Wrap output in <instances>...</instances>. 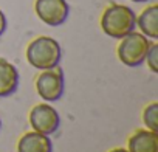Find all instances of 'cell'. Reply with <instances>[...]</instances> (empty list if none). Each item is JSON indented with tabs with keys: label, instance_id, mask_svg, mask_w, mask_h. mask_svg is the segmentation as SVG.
Listing matches in <instances>:
<instances>
[{
	"label": "cell",
	"instance_id": "cell-1",
	"mask_svg": "<svg viewBox=\"0 0 158 152\" xmlns=\"http://www.w3.org/2000/svg\"><path fill=\"white\" fill-rule=\"evenodd\" d=\"M136 16L132 8L126 5H110L101 16L102 31L113 39H123L129 33L135 31Z\"/></svg>",
	"mask_w": 158,
	"mask_h": 152
},
{
	"label": "cell",
	"instance_id": "cell-2",
	"mask_svg": "<svg viewBox=\"0 0 158 152\" xmlns=\"http://www.w3.org/2000/svg\"><path fill=\"white\" fill-rule=\"evenodd\" d=\"M62 50L56 39L50 36H39L27 47V59L37 70L56 68L60 62Z\"/></svg>",
	"mask_w": 158,
	"mask_h": 152
},
{
	"label": "cell",
	"instance_id": "cell-3",
	"mask_svg": "<svg viewBox=\"0 0 158 152\" xmlns=\"http://www.w3.org/2000/svg\"><path fill=\"white\" fill-rule=\"evenodd\" d=\"M119 45H118V57L119 61L127 65V67H138L144 62L146 54L149 51L150 47V40L149 37H146L143 33H129L127 36H124L123 39H119Z\"/></svg>",
	"mask_w": 158,
	"mask_h": 152
},
{
	"label": "cell",
	"instance_id": "cell-4",
	"mask_svg": "<svg viewBox=\"0 0 158 152\" xmlns=\"http://www.w3.org/2000/svg\"><path fill=\"white\" fill-rule=\"evenodd\" d=\"M65 89V81H64V73L60 68H50V70H42V73L36 79V90L39 96L47 101H59L64 95Z\"/></svg>",
	"mask_w": 158,
	"mask_h": 152
},
{
	"label": "cell",
	"instance_id": "cell-5",
	"mask_svg": "<svg viewBox=\"0 0 158 152\" xmlns=\"http://www.w3.org/2000/svg\"><path fill=\"white\" fill-rule=\"evenodd\" d=\"M30 124H31L33 130L50 137L51 133H54L59 129L60 116H59V112L54 107L44 103V104H37L31 109Z\"/></svg>",
	"mask_w": 158,
	"mask_h": 152
},
{
	"label": "cell",
	"instance_id": "cell-6",
	"mask_svg": "<svg viewBox=\"0 0 158 152\" xmlns=\"http://www.w3.org/2000/svg\"><path fill=\"white\" fill-rule=\"evenodd\" d=\"M34 11L45 25L59 27L68 19L70 6L67 0H36Z\"/></svg>",
	"mask_w": 158,
	"mask_h": 152
},
{
	"label": "cell",
	"instance_id": "cell-7",
	"mask_svg": "<svg viewBox=\"0 0 158 152\" xmlns=\"http://www.w3.org/2000/svg\"><path fill=\"white\" fill-rule=\"evenodd\" d=\"M20 76L17 68L6 59H0V98H8L19 89Z\"/></svg>",
	"mask_w": 158,
	"mask_h": 152
},
{
	"label": "cell",
	"instance_id": "cell-8",
	"mask_svg": "<svg viewBox=\"0 0 158 152\" xmlns=\"http://www.w3.org/2000/svg\"><path fill=\"white\" fill-rule=\"evenodd\" d=\"M17 152H53V143L48 135L31 130L23 133L19 140Z\"/></svg>",
	"mask_w": 158,
	"mask_h": 152
},
{
	"label": "cell",
	"instance_id": "cell-9",
	"mask_svg": "<svg viewBox=\"0 0 158 152\" xmlns=\"http://www.w3.org/2000/svg\"><path fill=\"white\" fill-rule=\"evenodd\" d=\"M129 152H158V132L149 129L136 130L127 143Z\"/></svg>",
	"mask_w": 158,
	"mask_h": 152
},
{
	"label": "cell",
	"instance_id": "cell-10",
	"mask_svg": "<svg viewBox=\"0 0 158 152\" xmlns=\"http://www.w3.org/2000/svg\"><path fill=\"white\" fill-rule=\"evenodd\" d=\"M136 25L146 37L158 39V5L147 6L136 19Z\"/></svg>",
	"mask_w": 158,
	"mask_h": 152
},
{
	"label": "cell",
	"instance_id": "cell-11",
	"mask_svg": "<svg viewBox=\"0 0 158 152\" xmlns=\"http://www.w3.org/2000/svg\"><path fill=\"white\" fill-rule=\"evenodd\" d=\"M143 121L146 129L158 132V103H150L143 112Z\"/></svg>",
	"mask_w": 158,
	"mask_h": 152
},
{
	"label": "cell",
	"instance_id": "cell-12",
	"mask_svg": "<svg viewBox=\"0 0 158 152\" xmlns=\"http://www.w3.org/2000/svg\"><path fill=\"white\" fill-rule=\"evenodd\" d=\"M144 61L147 62V67L152 73H158V44H150Z\"/></svg>",
	"mask_w": 158,
	"mask_h": 152
},
{
	"label": "cell",
	"instance_id": "cell-13",
	"mask_svg": "<svg viewBox=\"0 0 158 152\" xmlns=\"http://www.w3.org/2000/svg\"><path fill=\"white\" fill-rule=\"evenodd\" d=\"M6 27H8V20H6V16L5 13L0 10V37H2L6 31Z\"/></svg>",
	"mask_w": 158,
	"mask_h": 152
},
{
	"label": "cell",
	"instance_id": "cell-14",
	"mask_svg": "<svg viewBox=\"0 0 158 152\" xmlns=\"http://www.w3.org/2000/svg\"><path fill=\"white\" fill-rule=\"evenodd\" d=\"M110 152H129L127 149H123V147H116V149H112Z\"/></svg>",
	"mask_w": 158,
	"mask_h": 152
},
{
	"label": "cell",
	"instance_id": "cell-15",
	"mask_svg": "<svg viewBox=\"0 0 158 152\" xmlns=\"http://www.w3.org/2000/svg\"><path fill=\"white\" fill-rule=\"evenodd\" d=\"M132 2H136V3H144V2H149V0H132Z\"/></svg>",
	"mask_w": 158,
	"mask_h": 152
},
{
	"label": "cell",
	"instance_id": "cell-16",
	"mask_svg": "<svg viewBox=\"0 0 158 152\" xmlns=\"http://www.w3.org/2000/svg\"><path fill=\"white\" fill-rule=\"evenodd\" d=\"M0 127H2V121H0Z\"/></svg>",
	"mask_w": 158,
	"mask_h": 152
}]
</instances>
